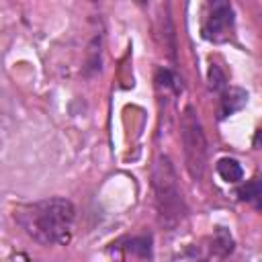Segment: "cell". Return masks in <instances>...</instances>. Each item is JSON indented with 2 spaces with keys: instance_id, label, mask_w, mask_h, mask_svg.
<instances>
[{
  "instance_id": "obj_1",
  "label": "cell",
  "mask_w": 262,
  "mask_h": 262,
  "mask_svg": "<svg viewBox=\"0 0 262 262\" xmlns=\"http://www.w3.org/2000/svg\"><path fill=\"white\" fill-rule=\"evenodd\" d=\"M14 221L41 246H66L74 235L76 207L70 199L49 196L16 207Z\"/></svg>"
},
{
  "instance_id": "obj_2",
  "label": "cell",
  "mask_w": 262,
  "mask_h": 262,
  "mask_svg": "<svg viewBox=\"0 0 262 262\" xmlns=\"http://www.w3.org/2000/svg\"><path fill=\"white\" fill-rule=\"evenodd\" d=\"M151 188L160 223L166 229H174L186 217V205L178 186L176 170L168 156H160L151 170Z\"/></svg>"
},
{
  "instance_id": "obj_3",
  "label": "cell",
  "mask_w": 262,
  "mask_h": 262,
  "mask_svg": "<svg viewBox=\"0 0 262 262\" xmlns=\"http://www.w3.org/2000/svg\"><path fill=\"white\" fill-rule=\"evenodd\" d=\"M180 137H182V147H184L186 170L194 180H201L205 172V164H207V139H205L201 121L196 119L190 106H186L180 119Z\"/></svg>"
},
{
  "instance_id": "obj_4",
  "label": "cell",
  "mask_w": 262,
  "mask_h": 262,
  "mask_svg": "<svg viewBox=\"0 0 262 262\" xmlns=\"http://www.w3.org/2000/svg\"><path fill=\"white\" fill-rule=\"evenodd\" d=\"M233 29V6L229 2H213L203 25V35L209 41H225Z\"/></svg>"
},
{
  "instance_id": "obj_5",
  "label": "cell",
  "mask_w": 262,
  "mask_h": 262,
  "mask_svg": "<svg viewBox=\"0 0 262 262\" xmlns=\"http://www.w3.org/2000/svg\"><path fill=\"white\" fill-rule=\"evenodd\" d=\"M121 250V262H151V237L137 235L129 237Z\"/></svg>"
},
{
  "instance_id": "obj_6",
  "label": "cell",
  "mask_w": 262,
  "mask_h": 262,
  "mask_svg": "<svg viewBox=\"0 0 262 262\" xmlns=\"http://www.w3.org/2000/svg\"><path fill=\"white\" fill-rule=\"evenodd\" d=\"M231 250H233V239H231V235H229L227 231L219 229V231L213 235L211 244L205 248L203 262H223V260L227 258V254H231Z\"/></svg>"
},
{
  "instance_id": "obj_7",
  "label": "cell",
  "mask_w": 262,
  "mask_h": 262,
  "mask_svg": "<svg viewBox=\"0 0 262 262\" xmlns=\"http://www.w3.org/2000/svg\"><path fill=\"white\" fill-rule=\"evenodd\" d=\"M215 170H217L219 178L227 184H235L244 178V168L235 158H219Z\"/></svg>"
},
{
  "instance_id": "obj_8",
  "label": "cell",
  "mask_w": 262,
  "mask_h": 262,
  "mask_svg": "<svg viewBox=\"0 0 262 262\" xmlns=\"http://www.w3.org/2000/svg\"><path fill=\"white\" fill-rule=\"evenodd\" d=\"M248 100V94L239 88H231L229 92H225V96L221 98V117H229L233 113H237Z\"/></svg>"
},
{
  "instance_id": "obj_9",
  "label": "cell",
  "mask_w": 262,
  "mask_h": 262,
  "mask_svg": "<svg viewBox=\"0 0 262 262\" xmlns=\"http://www.w3.org/2000/svg\"><path fill=\"white\" fill-rule=\"evenodd\" d=\"M239 194H242V199H244V201L252 203V205L258 209V207H260V194H262L258 178H252L250 182H246V184L239 188Z\"/></svg>"
}]
</instances>
